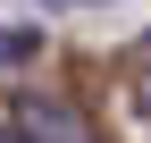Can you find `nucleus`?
Wrapping results in <instances>:
<instances>
[{"instance_id":"1","label":"nucleus","mask_w":151,"mask_h":143,"mask_svg":"<svg viewBox=\"0 0 151 143\" xmlns=\"http://www.w3.org/2000/svg\"><path fill=\"white\" fill-rule=\"evenodd\" d=\"M9 126L25 143H101L76 101H50V93H17V118H9Z\"/></svg>"},{"instance_id":"4","label":"nucleus","mask_w":151,"mask_h":143,"mask_svg":"<svg viewBox=\"0 0 151 143\" xmlns=\"http://www.w3.org/2000/svg\"><path fill=\"white\" fill-rule=\"evenodd\" d=\"M0 143H25V135H17V126H0Z\"/></svg>"},{"instance_id":"2","label":"nucleus","mask_w":151,"mask_h":143,"mask_svg":"<svg viewBox=\"0 0 151 143\" xmlns=\"http://www.w3.org/2000/svg\"><path fill=\"white\" fill-rule=\"evenodd\" d=\"M34 51H42V25H0V76H9V67H25Z\"/></svg>"},{"instance_id":"3","label":"nucleus","mask_w":151,"mask_h":143,"mask_svg":"<svg viewBox=\"0 0 151 143\" xmlns=\"http://www.w3.org/2000/svg\"><path fill=\"white\" fill-rule=\"evenodd\" d=\"M42 9H92V0H42Z\"/></svg>"}]
</instances>
